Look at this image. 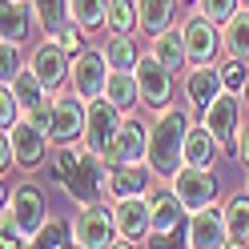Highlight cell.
<instances>
[{
    "label": "cell",
    "mask_w": 249,
    "mask_h": 249,
    "mask_svg": "<svg viewBox=\"0 0 249 249\" xmlns=\"http://www.w3.org/2000/svg\"><path fill=\"white\" fill-rule=\"evenodd\" d=\"M44 169H49V181L65 185V193L72 201H81V205H101V197H108L113 165L85 145H56L53 161Z\"/></svg>",
    "instance_id": "cell-1"
},
{
    "label": "cell",
    "mask_w": 249,
    "mask_h": 249,
    "mask_svg": "<svg viewBox=\"0 0 249 249\" xmlns=\"http://www.w3.org/2000/svg\"><path fill=\"white\" fill-rule=\"evenodd\" d=\"M185 137H189V113L165 108L157 124L149 129V173L173 181L185 169Z\"/></svg>",
    "instance_id": "cell-2"
},
{
    "label": "cell",
    "mask_w": 249,
    "mask_h": 249,
    "mask_svg": "<svg viewBox=\"0 0 249 249\" xmlns=\"http://www.w3.org/2000/svg\"><path fill=\"white\" fill-rule=\"evenodd\" d=\"M49 225L44 221V193L36 185H17L4 205V229H17L20 237H40V229Z\"/></svg>",
    "instance_id": "cell-3"
},
{
    "label": "cell",
    "mask_w": 249,
    "mask_h": 249,
    "mask_svg": "<svg viewBox=\"0 0 249 249\" xmlns=\"http://www.w3.org/2000/svg\"><path fill=\"white\" fill-rule=\"evenodd\" d=\"M85 129H89V105L72 92H60L53 101V121H49V137L56 145H76L85 141Z\"/></svg>",
    "instance_id": "cell-4"
},
{
    "label": "cell",
    "mask_w": 249,
    "mask_h": 249,
    "mask_svg": "<svg viewBox=\"0 0 249 249\" xmlns=\"http://www.w3.org/2000/svg\"><path fill=\"white\" fill-rule=\"evenodd\" d=\"M108 76H113V65L105 60V53L85 49L81 56H72V92H76V97H81L85 105L105 97Z\"/></svg>",
    "instance_id": "cell-5"
},
{
    "label": "cell",
    "mask_w": 249,
    "mask_h": 249,
    "mask_svg": "<svg viewBox=\"0 0 249 249\" xmlns=\"http://www.w3.org/2000/svg\"><path fill=\"white\" fill-rule=\"evenodd\" d=\"M205 129L217 137V145H221L225 153H233L237 149V141H241V105H237V92H221L209 108H205Z\"/></svg>",
    "instance_id": "cell-6"
},
{
    "label": "cell",
    "mask_w": 249,
    "mask_h": 249,
    "mask_svg": "<svg viewBox=\"0 0 249 249\" xmlns=\"http://www.w3.org/2000/svg\"><path fill=\"white\" fill-rule=\"evenodd\" d=\"M8 141L12 149H17V165L20 169H40V165H49V129L44 124H36L33 117H20L17 121V129H8Z\"/></svg>",
    "instance_id": "cell-7"
},
{
    "label": "cell",
    "mask_w": 249,
    "mask_h": 249,
    "mask_svg": "<svg viewBox=\"0 0 249 249\" xmlns=\"http://www.w3.org/2000/svg\"><path fill=\"white\" fill-rule=\"evenodd\" d=\"M137 85H141V101L153 108V113H165L169 105V92H173V72H169L165 65L153 53H141V60H137Z\"/></svg>",
    "instance_id": "cell-8"
},
{
    "label": "cell",
    "mask_w": 249,
    "mask_h": 249,
    "mask_svg": "<svg viewBox=\"0 0 249 249\" xmlns=\"http://www.w3.org/2000/svg\"><path fill=\"white\" fill-rule=\"evenodd\" d=\"M121 108L108 101V97H101V101H89V129H85V149H92V153H108V145H113V137L121 133Z\"/></svg>",
    "instance_id": "cell-9"
},
{
    "label": "cell",
    "mask_w": 249,
    "mask_h": 249,
    "mask_svg": "<svg viewBox=\"0 0 249 249\" xmlns=\"http://www.w3.org/2000/svg\"><path fill=\"white\" fill-rule=\"evenodd\" d=\"M173 193L181 197V205L189 213H201L217 201V177L209 169H197V165H185L181 173L173 177Z\"/></svg>",
    "instance_id": "cell-10"
},
{
    "label": "cell",
    "mask_w": 249,
    "mask_h": 249,
    "mask_svg": "<svg viewBox=\"0 0 249 249\" xmlns=\"http://www.w3.org/2000/svg\"><path fill=\"white\" fill-rule=\"evenodd\" d=\"M105 161L113 165V169H121V165H141V161H149V124H141L137 117H129V121L121 124V133L113 137V145H108Z\"/></svg>",
    "instance_id": "cell-11"
},
{
    "label": "cell",
    "mask_w": 249,
    "mask_h": 249,
    "mask_svg": "<svg viewBox=\"0 0 249 249\" xmlns=\"http://www.w3.org/2000/svg\"><path fill=\"white\" fill-rule=\"evenodd\" d=\"M72 237L81 241L85 249H108V245L117 241L113 209H105V205H85L81 217L72 221Z\"/></svg>",
    "instance_id": "cell-12"
},
{
    "label": "cell",
    "mask_w": 249,
    "mask_h": 249,
    "mask_svg": "<svg viewBox=\"0 0 249 249\" xmlns=\"http://www.w3.org/2000/svg\"><path fill=\"white\" fill-rule=\"evenodd\" d=\"M185 49H189V65L193 69H205V65H213V56H217V49L225 44V36L217 33V24L213 20H205L201 12H193L189 20H185Z\"/></svg>",
    "instance_id": "cell-13"
},
{
    "label": "cell",
    "mask_w": 249,
    "mask_h": 249,
    "mask_svg": "<svg viewBox=\"0 0 249 249\" xmlns=\"http://www.w3.org/2000/svg\"><path fill=\"white\" fill-rule=\"evenodd\" d=\"M28 69H33L49 89H60V85L69 81V72H72V56L60 49L56 36H44L36 49H33V56H28Z\"/></svg>",
    "instance_id": "cell-14"
},
{
    "label": "cell",
    "mask_w": 249,
    "mask_h": 249,
    "mask_svg": "<svg viewBox=\"0 0 249 249\" xmlns=\"http://www.w3.org/2000/svg\"><path fill=\"white\" fill-rule=\"evenodd\" d=\"M4 89L17 92V101H20V108H24V117H33L36 124H44V129H49V121H53V101H56V97H49V85H44L33 69H24L17 81L4 85Z\"/></svg>",
    "instance_id": "cell-15"
},
{
    "label": "cell",
    "mask_w": 249,
    "mask_h": 249,
    "mask_svg": "<svg viewBox=\"0 0 249 249\" xmlns=\"http://www.w3.org/2000/svg\"><path fill=\"white\" fill-rule=\"evenodd\" d=\"M113 221L117 233L129 241H141L153 233V201L149 197H129V201H113Z\"/></svg>",
    "instance_id": "cell-16"
},
{
    "label": "cell",
    "mask_w": 249,
    "mask_h": 249,
    "mask_svg": "<svg viewBox=\"0 0 249 249\" xmlns=\"http://www.w3.org/2000/svg\"><path fill=\"white\" fill-rule=\"evenodd\" d=\"M233 237H229V225H225V209H201L193 213L189 221V249H225Z\"/></svg>",
    "instance_id": "cell-17"
},
{
    "label": "cell",
    "mask_w": 249,
    "mask_h": 249,
    "mask_svg": "<svg viewBox=\"0 0 249 249\" xmlns=\"http://www.w3.org/2000/svg\"><path fill=\"white\" fill-rule=\"evenodd\" d=\"M225 92V85H221V72H217L213 65H205V69H193L189 76H185V97H189V105L197 108L201 117H205V108L217 101Z\"/></svg>",
    "instance_id": "cell-18"
},
{
    "label": "cell",
    "mask_w": 249,
    "mask_h": 249,
    "mask_svg": "<svg viewBox=\"0 0 249 249\" xmlns=\"http://www.w3.org/2000/svg\"><path fill=\"white\" fill-rule=\"evenodd\" d=\"M33 0H4V8H0V33H4L8 44H20L28 33H33Z\"/></svg>",
    "instance_id": "cell-19"
},
{
    "label": "cell",
    "mask_w": 249,
    "mask_h": 249,
    "mask_svg": "<svg viewBox=\"0 0 249 249\" xmlns=\"http://www.w3.org/2000/svg\"><path fill=\"white\" fill-rule=\"evenodd\" d=\"M217 137L205 129V121H193L189 124V137H185V165H197V169H213L217 157Z\"/></svg>",
    "instance_id": "cell-20"
},
{
    "label": "cell",
    "mask_w": 249,
    "mask_h": 249,
    "mask_svg": "<svg viewBox=\"0 0 249 249\" xmlns=\"http://www.w3.org/2000/svg\"><path fill=\"white\" fill-rule=\"evenodd\" d=\"M153 201V233H181L185 229V209L177 193H157L149 197Z\"/></svg>",
    "instance_id": "cell-21"
},
{
    "label": "cell",
    "mask_w": 249,
    "mask_h": 249,
    "mask_svg": "<svg viewBox=\"0 0 249 249\" xmlns=\"http://www.w3.org/2000/svg\"><path fill=\"white\" fill-rule=\"evenodd\" d=\"M149 193V173L141 165H121L108 177V197L113 201H129V197H145Z\"/></svg>",
    "instance_id": "cell-22"
},
{
    "label": "cell",
    "mask_w": 249,
    "mask_h": 249,
    "mask_svg": "<svg viewBox=\"0 0 249 249\" xmlns=\"http://www.w3.org/2000/svg\"><path fill=\"white\" fill-rule=\"evenodd\" d=\"M149 53L157 56V60H161V65H165L169 72H177L181 65H189V49H185V33H173V28H165V33H157V36H153Z\"/></svg>",
    "instance_id": "cell-23"
},
{
    "label": "cell",
    "mask_w": 249,
    "mask_h": 249,
    "mask_svg": "<svg viewBox=\"0 0 249 249\" xmlns=\"http://www.w3.org/2000/svg\"><path fill=\"white\" fill-rule=\"evenodd\" d=\"M101 53H105V60H108L117 72H133L137 60H141V53H137V44H133L129 33H108V40H105Z\"/></svg>",
    "instance_id": "cell-24"
},
{
    "label": "cell",
    "mask_w": 249,
    "mask_h": 249,
    "mask_svg": "<svg viewBox=\"0 0 249 249\" xmlns=\"http://www.w3.org/2000/svg\"><path fill=\"white\" fill-rule=\"evenodd\" d=\"M173 8H177V0H137V12H141V33L149 36H157L169 28V20H173Z\"/></svg>",
    "instance_id": "cell-25"
},
{
    "label": "cell",
    "mask_w": 249,
    "mask_h": 249,
    "mask_svg": "<svg viewBox=\"0 0 249 249\" xmlns=\"http://www.w3.org/2000/svg\"><path fill=\"white\" fill-rule=\"evenodd\" d=\"M33 12H36L40 28H44L49 36H56L60 28H69V24H72V8H69V0H33Z\"/></svg>",
    "instance_id": "cell-26"
},
{
    "label": "cell",
    "mask_w": 249,
    "mask_h": 249,
    "mask_svg": "<svg viewBox=\"0 0 249 249\" xmlns=\"http://www.w3.org/2000/svg\"><path fill=\"white\" fill-rule=\"evenodd\" d=\"M69 8H72V24L81 33L108 24V0H69Z\"/></svg>",
    "instance_id": "cell-27"
},
{
    "label": "cell",
    "mask_w": 249,
    "mask_h": 249,
    "mask_svg": "<svg viewBox=\"0 0 249 249\" xmlns=\"http://www.w3.org/2000/svg\"><path fill=\"white\" fill-rule=\"evenodd\" d=\"M105 97L113 101L121 113L129 105H137V97H141V85H137V72H117L113 69V76H108V85H105Z\"/></svg>",
    "instance_id": "cell-28"
},
{
    "label": "cell",
    "mask_w": 249,
    "mask_h": 249,
    "mask_svg": "<svg viewBox=\"0 0 249 249\" xmlns=\"http://www.w3.org/2000/svg\"><path fill=\"white\" fill-rule=\"evenodd\" d=\"M225 225H229V237L233 241H245L249 245V193H233L225 201Z\"/></svg>",
    "instance_id": "cell-29"
},
{
    "label": "cell",
    "mask_w": 249,
    "mask_h": 249,
    "mask_svg": "<svg viewBox=\"0 0 249 249\" xmlns=\"http://www.w3.org/2000/svg\"><path fill=\"white\" fill-rule=\"evenodd\" d=\"M225 49H229V56H237V60H249V8H241L237 17H233L229 24H225Z\"/></svg>",
    "instance_id": "cell-30"
},
{
    "label": "cell",
    "mask_w": 249,
    "mask_h": 249,
    "mask_svg": "<svg viewBox=\"0 0 249 249\" xmlns=\"http://www.w3.org/2000/svg\"><path fill=\"white\" fill-rule=\"evenodd\" d=\"M137 20H141L137 0H108V33H133Z\"/></svg>",
    "instance_id": "cell-31"
},
{
    "label": "cell",
    "mask_w": 249,
    "mask_h": 249,
    "mask_svg": "<svg viewBox=\"0 0 249 249\" xmlns=\"http://www.w3.org/2000/svg\"><path fill=\"white\" fill-rule=\"evenodd\" d=\"M221 85H225V92H245V85H249V60H237V56H229L221 69Z\"/></svg>",
    "instance_id": "cell-32"
},
{
    "label": "cell",
    "mask_w": 249,
    "mask_h": 249,
    "mask_svg": "<svg viewBox=\"0 0 249 249\" xmlns=\"http://www.w3.org/2000/svg\"><path fill=\"white\" fill-rule=\"evenodd\" d=\"M237 4H241V0H197V12H201L205 20H213V24H229V20L241 12Z\"/></svg>",
    "instance_id": "cell-33"
},
{
    "label": "cell",
    "mask_w": 249,
    "mask_h": 249,
    "mask_svg": "<svg viewBox=\"0 0 249 249\" xmlns=\"http://www.w3.org/2000/svg\"><path fill=\"white\" fill-rule=\"evenodd\" d=\"M69 241H72V225L69 221H49L40 229V237H36L33 249H65Z\"/></svg>",
    "instance_id": "cell-34"
},
{
    "label": "cell",
    "mask_w": 249,
    "mask_h": 249,
    "mask_svg": "<svg viewBox=\"0 0 249 249\" xmlns=\"http://www.w3.org/2000/svg\"><path fill=\"white\" fill-rule=\"evenodd\" d=\"M20 72H24V65H20V44L0 40V81H4V85H12Z\"/></svg>",
    "instance_id": "cell-35"
},
{
    "label": "cell",
    "mask_w": 249,
    "mask_h": 249,
    "mask_svg": "<svg viewBox=\"0 0 249 249\" xmlns=\"http://www.w3.org/2000/svg\"><path fill=\"white\" fill-rule=\"evenodd\" d=\"M20 113H24V108H20V101H17V92L4 89V92H0V124H4V133H8V129H17Z\"/></svg>",
    "instance_id": "cell-36"
},
{
    "label": "cell",
    "mask_w": 249,
    "mask_h": 249,
    "mask_svg": "<svg viewBox=\"0 0 249 249\" xmlns=\"http://www.w3.org/2000/svg\"><path fill=\"white\" fill-rule=\"evenodd\" d=\"M56 40H60V49H65L69 56H81L85 49H81V44H85V33H81V28H60V33H56Z\"/></svg>",
    "instance_id": "cell-37"
},
{
    "label": "cell",
    "mask_w": 249,
    "mask_h": 249,
    "mask_svg": "<svg viewBox=\"0 0 249 249\" xmlns=\"http://www.w3.org/2000/svg\"><path fill=\"white\" fill-rule=\"evenodd\" d=\"M149 249H181V233H149Z\"/></svg>",
    "instance_id": "cell-38"
},
{
    "label": "cell",
    "mask_w": 249,
    "mask_h": 249,
    "mask_svg": "<svg viewBox=\"0 0 249 249\" xmlns=\"http://www.w3.org/2000/svg\"><path fill=\"white\" fill-rule=\"evenodd\" d=\"M0 165H4V173H8V165H17V149H12L8 133H4V145H0Z\"/></svg>",
    "instance_id": "cell-39"
},
{
    "label": "cell",
    "mask_w": 249,
    "mask_h": 249,
    "mask_svg": "<svg viewBox=\"0 0 249 249\" xmlns=\"http://www.w3.org/2000/svg\"><path fill=\"white\" fill-rule=\"evenodd\" d=\"M237 153H241V161L249 165V124L241 129V141H237Z\"/></svg>",
    "instance_id": "cell-40"
},
{
    "label": "cell",
    "mask_w": 249,
    "mask_h": 249,
    "mask_svg": "<svg viewBox=\"0 0 249 249\" xmlns=\"http://www.w3.org/2000/svg\"><path fill=\"white\" fill-rule=\"evenodd\" d=\"M108 249H137V245H133L129 237H117V241H113V245H108Z\"/></svg>",
    "instance_id": "cell-41"
},
{
    "label": "cell",
    "mask_w": 249,
    "mask_h": 249,
    "mask_svg": "<svg viewBox=\"0 0 249 249\" xmlns=\"http://www.w3.org/2000/svg\"><path fill=\"white\" fill-rule=\"evenodd\" d=\"M225 249H249V245H245V241H229Z\"/></svg>",
    "instance_id": "cell-42"
},
{
    "label": "cell",
    "mask_w": 249,
    "mask_h": 249,
    "mask_svg": "<svg viewBox=\"0 0 249 249\" xmlns=\"http://www.w3.org/2000/svg\"><path fill=\"white\" fill-rule=\"evenodd\" d=\"M65 249H85V245H81V241H76V237H72V241H69V245H65Z\"/></svg>",
    "instance_id": "cell-43"
},
{
    "label": "cell",
    "mask_w": 249,
    "mask_h": 249,
    "mask_svg": "<svg viewBox=\"0 0 249 249\" xmlns=\"http://www.w3.org/2000/svg\"><path fill=\"white\" fill-rule=\"evenodd\" d=\"M245 105H249V85H245Z\"/></svg>",
    "instance_id": "cell-44"
},
{
    "label": "cell",
    "mask_w": 249,
    "mask_h": 249,
    "mask_svg": "<svg viewBox=\"0 0 249 249\" xmlns=\"http://www.w3.org/2000/svg\"><path fill=\"white\" fill-rule=\"evenodd\" d=\"M189 4H197V0H189Z\"/></svg>",
    "instance_id": "cell-45"
},
{
    "label": "cell",
    "mask_w": 249,
    "mask_h": 249,
    "mask_svg": "<svg viewBox=\"0 0 249 249\" xmlns=\"http://www.w3.org/2000/svg\"><path fill=\"white\" fill-rule=\"evenodd\" d=\"M245 4H249V0H245Z\"/></svg>",
    "instance_id": "cell-46"
}]
</instances>
